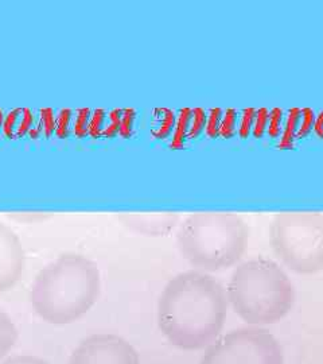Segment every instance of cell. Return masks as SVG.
I'll list each match as a JSON object with an SVG mask.
<instances>
[{
	"label": "cell",
	"mask_w": 323,
	"mask_h": 364,
	"mask_svg": "<svg viewBox=\"0 0 323 364\" xmlns=\"http://www.w3.org/2000/svg\"><path fill=\"white\" fill-rule=\"evenodd\" d=\"M315 129H317V131H318V134H319V135H322L323 136V112L321 114L319 119H318L317 124H315Z\"/></svg>",
	"instance_id": "ac0fdd59"
},
{
	"label": "cell",
	"mask_w": 323,
	"mask_h": 364,
	"mask_svg": "<svg viewBox=\"0 0 323 364\" xmlns=\"http://www.w3.org/2000/svg\"><path fill=\"white\" fill-rule=\"evenodd\" d=\"M124 227L144 236H166L181 220L177 213H120L116 216Z\"/></svg>",
	"instance_id": "9c48e42d"
},
{
	"label": "cell",
	"mask_w": 323,
	"mask_h": 364,
	"mask_svg": "<svg viewBox=\"0 0 323 364\" xmlns=\"http://www.w3.org/2000/svg\"><path fill=\"white\" fill-rule=\"evenodd\" d=\"M199 364H285V353L270 331L244 326L216 338Z\"/></svg>",
	"instance_id": "8992f818"
},
{
	"label": "cell",
	"mask_w": 323,
	"mask_h": 364,
	"mask_svg": "<svg viewBox=\"0 0 323 364\" xmlns=\"http://www.w3.org/2000/svg\"><path fill=\"white\" fill-rule=\"evenodd\" d=\"M314 115L309 109H294L287 123V139H297L305 136L312 129Z\"/></svg>",
	"instance_id": "5bb4252c"
},
{
	"label": "cell",
	"mask_w": 323,
	"mask_h": 364,
	"mask_svg": "<svg viewBox=\"0 0 323 364\" xmlns=\"http://www.w3.org/2000/svg\"><path fill=\"white\" fill-rule=\"evenodd\" d=\"M100 291L97 264L85 255L66 252L39 272L30 290V302L43 321L65 326L89 312Z\"/></svg>",
	"instance_id": "7a4b0ae2"
},
{
	"label": "cell",
	"mask_w": 323,
	"mask_h": 364,
	"mask_svg": "<svg viewBox=\"0 0 323 364\" xmlns=\"http://www.w3.org/2000/svg\"><path fill=\"white\" fill-rule=\"evenodd\" d=\"M18 340V329L11 317L0 309V359L11 351Z\"/></svg>",
	"instance_id": "9a60e30c"
},
{
	"label": "cell",
	"mask_w": 323,
	"mask_h": 364,
	"mask_svg": "<svg viewBox=\"0 0 323 364\" xmlns=\"http://www.w3.org/2000/svg\"><path fill=\"white\" fill-rule=\"evenodd\" d=\"M226 290L209 273L177 274L158 299V326L168 341L186 351L209 347L220 336L228 314Z\"/></svg>",
	"instance_id": "6da1fadb"
},
{
	"label": "cell",
	"mask_w": 323,
	"mask_h": 364,
	"mask_svg": "<svg viewBox=\"0 0 323 364\" xmlns=\"http://www.w3.org/2000/svg\"><path fill=\"white\" fill-rule=\"evenodd\" d=\"M91 117L92 112L89 109H65L57 117L55 132L60 136H84L89 134Z\"/></svg>",
	"instance_id": "30bf717a"
},
{
	"label": "cell",
	"mask_w": 323,
	"mask_h": 364,
	"mask_svg": "<svg viewBox=\"0 0 323 364\" xmlns=\"http://www.w3.org/2000/svg\"><path fill=\"white\" fill-rule=\"evenodd\" d=\"M69 364H141V358L126 338L112 333H94L80 341Z\"/></svg>",
	"instance_id": "52a82bcc"
},
{
	"label": "cell",
	"mask_w": 323,
	"mask_h": 364,
	"mask_svg": "<svg viewBox=\"0 0 323 364\" xmlns=\"http://www.w3.org/2000/svg\"><path fill=\"white\" fill-rule=\"evenodd\" d=\"M120 112L99 109L92 112L89 134L93 136H112L120 131Z\"/></svg>",
	"instance_id": "7c38bea8"
},
{
	"label": "cell",
	"mask_w": 323,
	"mask_h": 364,
	"mask_svg": "<svg viewBox=\"0 0 323 364\" xmlns=\"http://www.w3.org/2000/svg\"><path fill=\"white\" fill-rule=\"evenodd\" d=\"M3 122H4V115H3V112L0 111V129H3Z\"/></svg>",
	"instance_id": "d6986e66"
},
{
	"label": "cell",
	"mask_w": 323,
	"mask_h": 364,
	"mask_svg": "<svg viewBox=\"0 0 323 364\" xmlns=\"http://www.w3.org/2000/svg\"><path fill=\"white\" fill-rule=\"evenodd\" d=\"M26 257L19 236L0 221V293L9 291L25 272Z\"/></svg>",
	"instance_id": "ba28073f"
},
{
	"label": "cell",
	"mask_w": 323,
	"mask_h": 364,
	"mask_svg": "<svg viewBox=\"0 0 323 364\" xmlns=\"http://www.w3.org/2000/svg\"><path fill=\"white\" fill-rule=\"evenodd\" d=\"M0 364H49L46 360L40 359L38 356L33 355H18V356H11L6 360H3Z\"/></svg>",
	"instance_id": "e0dca14e"
},
{
	"label": "cell",
	"mask_w": 323,
	"mask_h": 364,
	"mask_svg": "<svg viewBox=\"0 0 323 364\" xmlns=\"http://www.w3.org/2000/svg\"><path fill=\"white\" fill-rule=\"evenodd\" d=\"M34 122V112L28 108H15L7 117H4L3 131L10 139H18L30 135Z\"/></svg>",
	"instance_id": "8fae6325"
},
{
	"label": "cell",
	"mask_w": 323,
	"mask_h": 364,
	"mask_svg": "<svg viewBox=\"0 0 323 364\" xmlns=\"http://www.w3.org/2000/svg\"><path fill=\"white\" fill-rule=\"evenodd\" d=\"M205 115L201 109H185L178 122L177 141L183 142L186 139H193L205 127Z\"/></svg>",
	"instance_id": "4fadbf2b"
},
{
	"label": "cell",
	"mask_w": 323,
	"mask_h": 364,
	"mask_svg": "<svg viewBox=\"0 0 323 364\" xmlns=\"http://www.w3.org/2000/svg\"><path fill=\"white\" fill-rule=\"evenodd\" d=\"M249 230L239 215L199 212L180 224L177 246L183 259L204 273H219L243 258Z\"/></svg>",
	"instance_id": "277c9868"
},
{
	"label": "cell",
	"mask_w": 323,
	"mask_h": 364,
	"mask_svg": "<svg viewBox=\"0 0 323 364\" xmlns=\"http://www.w3.org/2000/svg\"><path fill=\"white\" fill-rule=\"evenodd\" d=\"M57 119L53 115L52 109H40L37 114L34 112L33 129L30 131V136L40 138L49 136L55 131Z\"/></svg>",
	"instance_id": "2e32d148"
},
{
	"label": "cell",
	"mask_w": 323,
	"mask_h": 364,
	"mask_svg": "<svg viewBox=\"0 0 323 364\" xmlns=\"http://www.w3.org/2000/svg\"><path fill=\"white\" fill-rule=\"evenodd\" d=\"M234 313L252 326H271L294 308L295 287L285 269L275 260H246L233 270L226 287Z\"/></svg>",
	"instance_id": "3957f363"
},
{
	"label": "cell",
	"mask_w": 323,
	"mask_h": 364,
	"mask_svg": "<svg viewBox=\"0 0 323 364\" xmlns=\"http://www.w3.org/2000/svg\"><path fill=\"white\" fill-rule=\"evenodd\" d=\"M270 240L287 269L311 275L323 270V215L285 212L272 219Z\"/></svg>",
	"instance_id": "5b68a950"
}]
</instances>
